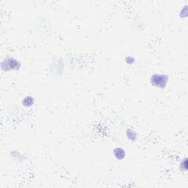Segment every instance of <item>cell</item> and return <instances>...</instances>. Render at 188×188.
Returning a JSON list of instances; mask_svg holds the SVG:
<instances>
[{
	"mask_svg": "<svg viewBox=\"0 0 188 188\" xmlns=\"http://www.w3.org/2000/svg\"><path fill=\"white\" fill-rule=\"evenodd\" d=\"M112 153L115 158L116 159H118V160H123L126 157V151L124 149L120 147H117L113 149Z\"/></svg>",
	"mask_w": 188,
	"mask_h": 188,
	"instance_id": "obj_3",
	"label": "cell"
},
{
	"mask_svg": "<svg viewBox=\"0 0 188 188\" xmlns=\"http://www.w3.org/2000/svg\"><path fill=\"white\" fill-rule=\"evenodd\" d=\"M21 63L18 60L15 59L13 57H7L2 62L1 68L4 71H8L11 70L18 71L21 68Z\"/></svg>",
	"mask_w": 188,
	"mask_h": 188,
	"instance_id": "obj_2",
	"label": "cell"
},
{
	"mask_svg": "<svg viewBox=\"0 0 188 188\" xmlns=\"http://www.w3.org/2000/svg\"><path fill=\"white\" fill-rule=\"evenodd\" d=\"M180 168L184 171H187V158H184V159L180 163Z\"/></svg>",
	"mask_w": 188,
	"mask_h": 188,
	"instance_id": "obj_7",
	"label": "cell"
},
{
	"mask_svg": "<svg viewBox=\"0 0 188 188\" xmlns=\"http://www.w3.org/2000/svg\"><path fill=\"white\" fill-rule=\"evenodd\" d=\"M126 136H127L128 139L132 141L137 140V134L135 131L132 130V129H128L126 130Z\"/></svg>",
	"mask_w": 188,
	"mask_h": 188,
	"instance_id": "obj_5",
	"label": "cell"
},
{
	"mask_svg": "<svg viewBox=\"0 0 188 188\" xmlns=\"http://www.w3.org/2000/svg\"><path fill=\"white\" fill-rule=\"evenodd\" d=\"M179 16H180L181 19H185L187 16V5H185L183 8H182V10L180 11V13H179Z\"/></svg>",
	"mask_w": 188,
	"mask_h": 188,
	"instance_id": "obj_6",
	"label": "cell"
},
{
	"mask_svg": "<svg viewBox=\"0 0 188 188\" xmlns=\"http://www.w3.org/2000/svg\"><path fill=\"white\" fill-rule=\"evenodd\" d=\"M125 62L128 65H132L133 63L135 62V58L132 55H128L125 57Z\"/></svg>",
	"mask_w": 188,
	"mask_h": 188,
	"instance_id": "obj_8",
	"label": "cell"
},
{
	"mask_svg": "<svg viewBox=\"0 0 188 188\" xmlns=\"http://www.w3.org/2000/svg\"><path fill=\"white\" fill-rule=\"evenodd\" d=\"M35 104V99L33 96H27L23 99L22 105L25 107H30Z\"/></svg>",
	"mask_w": 188,
	"mask_h": 188,
	"instance_id": "obj_4",
	"label": "cell"
},
{
	"mask_svg": "<svg viewBox=\"0 0 188 188\" xmlns=\"http://www.w3.org/2000/svg\"><path fill=\"white\" fill-rule=\"evenodd\" d=\"M169 75L165 74H154L151 76L150 82L154 87L165 89L169 82Z\"/></svg>",
	"mask_w": 188,
	"mask_h": 188,
	"instance_id": "obj_1",
	"label": "cell"
}]
</instances>
